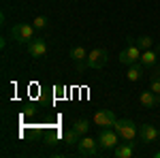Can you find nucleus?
I'll use <instances>...</instances> for the list:
<instances>
[{"mask_svg":"<svg viewBox=\"0 0 160 158\" xmlns=\"http://www.w3.org/2000/svg\"><path fill=\"white\" fill-rule=\"evenodd\" d=\"M132 154H135L132 141H126V143H118L115 145V158H132Z\"/></svg>","mask_w":160,"mask_h":158,"instance_id":"obj_13","label":"nucleus"},{"mask_svg":"<svg viewBox=\"0 0 160 158\" xmlns=\"http://www.w3.org/2000/svg\"><path fill=\"white\" fill-rule=\"evenodd\" d=\"M128 41H130V45L124 49V51H120V62H122V64H135V62L141 60L143 49L135 43V38H128Z\"/></svg>","mask_w":160,"mask_h":158,"instance_id":"obj_5","label":"nucleus"},{"mask_svg":"<svg viewBox=\"0 0 160 158\" xmlns=\"http://www.w3.org/2000/svg\"><path fill=\"white\" fill-rule=\"evenodd\" d=\"M34 26L32 24H15L11 30V37L17 41V43H30L34 38Z\"/></svg>","mask_w":160,"mask_h":158,"instance_id":"obj_4","label":"nucleus"},{"mask_svg":"<svg viewBox=\"0 0 160 158\" xmlns=\"http://www.w3.org/2000/svg\"><path fill=\"white\" fill-rule=\"evenodd\" d=\"M73 128L83 137V135H88V130H90V122H88V120H77L73 124Z\"/></svg>","mask_w":160,"mask_h":158,"instance_id":"obj_16","label":"nucleus"},{"mask_svg":"<svg viewBox=\"0 0 160 158\" xmlns=\"http://www.w3.org/2000/svg\"><path fill=\"white\" fill-rule=\"evenodd\" d=\"M94 122H96L98 126H115L118 118H115V113L111 109H100L98 113L94 115Z\"/></svg>","mask_w":160,"mask_h":158,"instance_id":"obj_9","label":"nucleus"},{"mask_svg":"<svg viewBox=\"0 0 160 158\" xmlns=\"http://www.w3.org/2000/svg\"><path fill=\"white\" fill-rule=\"evenodd\" d=\"M47 24H49V22H47V17H45V15H37V17H34V22H32V26H34L37 30L47 28Z\"/></svg>","mask_w":160,"mask_h":158,"instance_id":"obj_18","label":"nucleus"},{"mask_svg":"<svg viewBox=\"0 0 160 158\" xmlns=\"http://www.w3.org/2000/svg\"><path fill=\"white\" fill-rule=\"evenodd\" d=\"M115 130L120 135V139H124V141H135L139 137V128L132 120H118L115 122Z\"/></svg>","mask_w":160,"mask_h":158,"instance_id":"obj_1","label":"nucleus"},{"mask_svg":"<svg viewBox=\"0 0 160 158\" xmlns=\"http://www.w3.org/2000/svg\"><path fill=\"white\" fill-rule=\"evenodd\" d=\"M135 43H137L141 49H143V51L154 47V38H152V37H139V38H135Z\"/></svg>","mask_w":160,"mask_h":158,"instance_id":"obj_17","label":"nucleus"},{"mask_svg":"<svg viewBox=\"0 0 160 158\" xmlns=\"http://www.w3.org/2000/svg\"><path fill=\"white\" fill-rule=\"evenodd\" d=\"M28 54L32 56V58H43L45 54H47V43H45V38H38L34 37L30 43H28Z\"/></svg>","mask_w":160,"mask_h":158,"instance_id":"obj_8","label":"nucleus"},{"mask_svg":"<svg viewBox=\"0 0 160 158\" xmlns=\"http://www.w3.org/2000/svg\"><path fill=\"white\" fill-rule=\"evenodd\" d=\"M158 135H160V128H158Z\"/></svg>","mask_w":160,"mask_h":158,"instance_id":"obj_21","label":"nucleus"},{"mask_svg":"<svg viewBox=\"0 0 160 158\" xmlns=\"http://www.w3.org/2000/svg\"><path fill=\"white\" fill-rule=\"evenodd\" d=\"M154 158H160V150H158V152H156V154H154Z\"/></svg>","mask_w":160,"mask_h":158,"instance_id":"obj_20","label":"nucleus"},{"mask_svg":"<svg viewBox=\"0 0 160 158\" xmlns=\"http://www.w3.org/2000/svg\"><path fill=\"white\" fill-rule=\"evenodd\" d=\"M98 145L100 143L96 139L83 135V137L79 139V143H77V154H79V156H86V158H94V156H98Z\"/></svg>","mask_w":160,"mask_h":158,"instance_id":"obj_2","label":"nucleus"},{"mask_svg":"<svg viewBox=\"0 0 160 158\" xmlns=\"http://www.w3.org/2000/svg\"><path fill=\"white\" fill-rule=\"evenodd\" d=\"M139 100H141V105H143L145 109H154V107L160 105V94L152 92V90H145V92H141Z\"/></svg>","mask_w":160,"mask_h":158,"instance_id":"obj_11","label":"nucleus"},{"mask_svg":"<svg viewBox=\"0 0 160 158\" xmlns=\"http://www.w3.org/2000/svg\"><path fill=\"white\" fill-rule=\"evenodd\" d=\"M141 64L145 66V69H154L156 64L160 62V49L156 51V49H145L143 54H141Z\"/></svg>","mask_w":160,"mask_h":158,"instance_id":"obj_10","label":"nucleus"},{"mask_svg":"<svg viewBox=\"0 0 160 158\" xmlns=\"http://www.w3.org/2000/svg\"><path fill=\"white\" fill-rule=\"evenodd\" d=\"M143 71H145V66H143L141 62L128 64V71H126V79H128V81H141V79H143Z\"/></svg>","mask_w":160,"mask_h":158,"instance_id":"obj_12","label":"nucleus"},{"mask_svg":"<svg viewBox=\"0 0 160 158\" xmlns=\"http://www.w3.org/2000/svg\"><path fill=\"white\" fill-rule=\"evenodd\" d=\"M158 137H160L158 128L154 124H141L139 126V139H141V143H154Z\"/></svg>","mask_w":160,"mask_h":158,"instance_id":"obj_7","label":"nucleus"},{"mask_svg":"<svg viewBox=\"0 0 160 158\" xmlns=\"http://www.w3.org/2000/svg\"><path fill=\"white\" fill-rule=\"evenodd\" d=\"M71 58L75 60V64H83L88 60V51L86 47H81V45H77V47L71 49Z\"/></svg>","mask_w":160,"mask_h":158,"instance_id":"obj_15","label":"nucleus"},{"mask_svg":"<svg viewBox=\"0 0 160 158\" xmlns=\"http://www.w3.org/2000/svg\"><path fill=\"white\" fill-rule=\"evenodd\" d=\"M149 90H152V92H156V94H160V75H158V77H152Z\"/></svg>","mask_w":160,"mask_h":158,"instance_id":"obj_19","label":"nucleus"},{"mask_svg":"<svg viewBox=\"0 0 160 158\" xmlns=\"http://www.w3.org/2000/svg\"><path fill=\"white\" fill-rule=\"evenodd\" d=\"M79 139H81V135L77 133L75 128H68V130L64 133V145H68V147H77Z\"/></svg>","mask_w":160,"mask_h":158,"instance_id":"obj_14","label":"nucleus"},{"mask_svg":"<svg viewBox=\"0 0 160 158\" xmlns=\"http://www.w3.org/2000/svg\"><path fill=\"white\" fill-rule=\"evenodd\" d=\"M107 60H109V54H107V49H102V47H96V49H92L90 54H88V69H102L105 64H107Z\"/></svg>","mask_w":160,"mask_h":158,"instance_id":"obj_6","label":"nucleus"},{"mask_svg":"<svg viewBox=\"0 0 160 158\" xmlns=\"http://www.w3.org/2000/svg\"><path fill=\"white\" fill-rule=\"evenodd\" d=\"M118 141H120V135L115 128H111V126H102V130L98 133V143L102 150H115L118 145Z\"/></svg>","mask_w":160,"mask_h":158,"instance_id":"obj_3","label":"nucleus"}]
</instances>
